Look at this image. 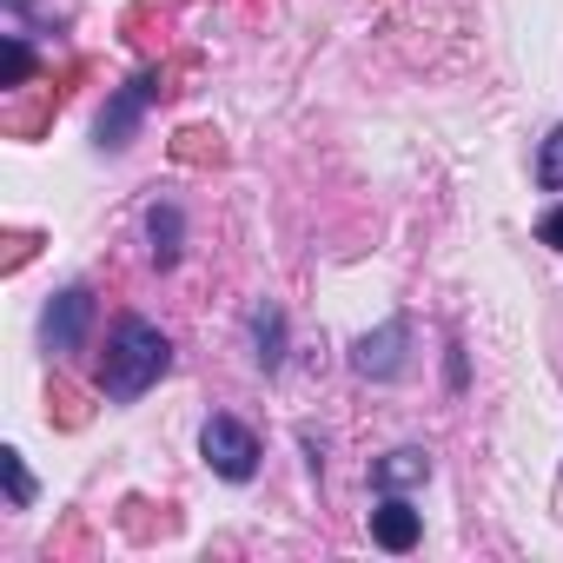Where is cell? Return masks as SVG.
Instances as JSON below:
<instances>
[{"mask_svg":"<svg viewBox=\"0 0 563 563\" xmlns=\"http://www.w3.org/2000/svg\"><path fill=\"white\" fill-rule=\"evenodd\" d=\"M245 339H252V365H258L265 378L286 372V352H292V319H286V306H278V299H258V306L245 312Z\"/></svg>","mask_w":563,"mask_h":563,"instance_id":"8992f818","label":"cell"},{"mask_svg":"<svg viewBox=\"0 0 563 563\" xmlns=\"http://www.w3.org/2000/svg\"><path fill=\"white\" fill-rule=\"evenodd\" d=\"M530 179H537V192H563V126H550V133L537 140V166H530Z\"/></svg>","mask_w":563,"mask_h":563,"instance_id":"8fae6325","label":"cell"},{"mask_svg":"<svg viewBox=\"0 0 563 563\" xmlns=\"http://www.w3.org/2000/svg\"><path fill=\"white\" fill-rule=\"evenodd\" d=\"M537 239H543L550 252H563V199H556V206H550V212L537 219Z\"/></svg>","mask_w":563,"mask_h":563,"instance_id":"4fadbf2b","label":"cell"},{"mask_svg":"<svg viewBox=\"0 0 563 563\" xmlns=\"http://www.w3.org/2000/svg\"><path fill=\"white\" fill-rule=\"evenodd\" d=\"M199 457H206V471H212L219 484H252L258 464H265V444H258V431H252L245 418L212 411V418L199 424Z\"/></svg>","mask_w":563,"mask_h":563,"instance_id":"3957f363","label":"cell"},{"mask_svg":"<svg viewBox=\"0 0 563 563\" xmlns=\"http://www.w3.org/2000/svg\"><path fill=\"white\" fill-rule=\"evenodd\" d=\"M372 543H378V550H391V556L418 550V543H424V510H411V504H405V490L378 497V504H372Z\"/></svg>","mask_w":563,"mask_h":563,"instance_id":"ba28073f","label":"cell"},{"mask_svg":"<svg viewBox=\"0 0 563 563\" xmlns=\"http://www.w3.org/2000/svg\"><path fill=\"white\" fill-rule=\"evenodd\" d=\"M411 358H418V325L398 312V319H385L378 332H365L358 345H352V372L365 378V385H398V378H411Z\"/></svg>","mask_w":563,"mask_h":563,"instance_id":"5b68a950","label":"cell"},{"mask_svg":"<svg viewBox=\"0 0 563 563\" xmlns=\"http://www.w3.org/2000/svg\"><path fill=\"white\" fill-rule=\"evenodd\" d=\"M444 378H451V391H464V352H457V345L444 352Z\"/></svg>","mask_w":563,"mask_h":563,"instance_id":"5bb4252c","label":"cell"},{"mask_svg":"<svg viewBox=\"0 0 563 563\" xmlns=\"http://www.w3.org/2000/svg\"><path fill=\"white\" fill-rule=\"evenodd\" d=\"M0 484H8V510H34L41 484H34V471H27V457L14 444H0Z\"/></svg>","mask_w":563,"mask_h":563,"instance_id":"30bf717a","label":"cell"},{"mask_svg":"<svg viewBox=\"0 0 563 563\" xmlns=\"http://www.w3.org/2000/svg\"><path fill=\"white\" fill-rule=\"evenodd\" d=\"M93 319H100V299H93L87 278L60 286V292L47 299V312H41V352H47V358H74V352H87Z\"/></svg>","mask_w":563,"mask_h":563,"instance_id":"277c9868","label":"cell"},{"mask_svg":"<svg viewBox=\"0 0 563 563\" xmlns=\"http://www.w3.org/2000/svg\"><path fill=\"white\" fill-rule=\"evenodd\" d=\"M166 372H173V339H166L153 319L120 312L113 332H107V352L93 358V391H100L107 405H140Z\"/></svg>","mask_w":563,"mask_h":563,"instance_id":"6da1fadb","label":"cell"},{"mask_svg":"<svg viewBox=\"0 0 563 563\" xmlns=\"http://www.w3.org/2000/svg\"><path fill=\"white\" fill-rule=\"evenodd\" d=\"M34 74V47H27V34L14 27V34H0V80H8V87H21Z\"/></svg>","mask_w":563,"mask_h":563,"instance_id":"7c38bea8","label":"cell"},{"mask_svg":"<svg viewBox=\"0 0 563 563\" xmlns=\"http://www.w3.org/2000/svg\"><path fill=\"white\" fill-rule=\"evenodd\" d=\"M166 93V80H159V67H140L133 80H120L113 93H107V107H100V120H93V153H107V159H120L133 140H140V126H146V113H153V100Z\"/></svg>","mask_w":563,"mask_h":563,"instance_id":"7a4b0ae2","label":"cell"},{"mask_svg":"<svg viewBox=\"0 0 563 563\" xmlns=\"http://www.w3.org/2000/svg\"><path fill=\"white\" fill-rule=\"evenodd\" d=\"M431 484V451L424 444H398L385 457H372V497H391V490H424Z\"/></svg>","mask_w":563,"mask_h":563,"instance_id":"9c48e42d","label":"cell"},{"mask_svg":"<svg viewBox=\"0 0 563 563\" xmlns=\"http://www.w3.org/2000/svg\"><path fill=\"white\" fill-rule=\"evenodd\" d=\"M146 252H153L159 272H173V265L186 258V206H179L173 192L146 199Z\"/></svg>","mask_w":563,"mask_h":563,"instance_id":"52a82bcc","label":"cell"}]
</instances>
